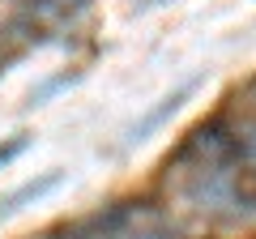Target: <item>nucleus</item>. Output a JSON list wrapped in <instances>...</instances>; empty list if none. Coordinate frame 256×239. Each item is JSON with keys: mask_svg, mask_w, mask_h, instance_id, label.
<instances>
[{"mask_svg": "<svg viewBox=\"0 0 256 239\" xmlns=\"http://www.w3.org/2000/svg\"><path fill=\"white\" fill-rule=\"evenodd\" d=\"M188 94H192V82H184L180 90H171V94H166V98L158 102L154 111H146V116H141L137 124L128 128V137H124V141H128V146H141V141H146L150 132H158V128H162V124H166V120H171L175 111L184 107V98H188Z\"/></svg>", "mask_w": 256, "mask_h": 239, "instance_id": "obj_1", "label": "nucleus"}, {"mask_svg": "<svg viewBox=\"0 0 256 239\" xmlns=\"http://www.w3.org/2000/svg\"><path fill=\"white\" fill-rule=\"evenodd\" d=\"M52 188H60V171H47V175H38V180H26V184L18 188V192H9L4 201H0V222L4 218H13L18 210H26L30 201H43Z\"/></svg>", "mask_w": 256, "mask_h": 239, "instance_id": "obj_2", "label": "nucleus"}, {"mask_svg": "<svg viewBox=\"0 0 256 239\" xmlns=\"http://www.w3.org/2000/svg\"><path fill=\"white\" fill-rule=\"evenodd\" d=\"M116 239H188V235H180L175 226H166V222H158V214L150 210L146 218H137L128 230H120Z\"/></svg>", "mask_w": 256, "mask_h": 239, "instance_id": "obj_3", "label": "nucleus"}, {"mask_svg": "<svg viewBox=\"0 0 256 239\" xmlns=\"http://www.w3.org/2000/svg\"><path fill=\"white\" fill-rule=\"evenodd\" d=\"M22 150H26V137H22V132H18V137H9V141H0V166H9Z\"/></svg>", "mask_w": 256, "mask_h": 239, "instance_id": "obj_4", "label": "nucleus"}, {"mask_svg": "<svg viewBox=\"0 0 256 239\" xmlns=\"http://www.w3.org/2000/svg\"><path fill=\"white\" fill-rule=\"evenodd\" d=\"M68 82H73V77H68V73H64V77H52V82H47V86H38V90L30 94V102H34V107H38V102H47V98H52L56 90H60V86H68Z\"/></svg>", "mask_w": 256, "mask_h": 239, "instance_id": "obj_5", "label": "nucleus"}]
</instances>
